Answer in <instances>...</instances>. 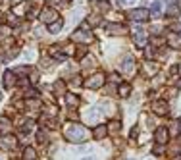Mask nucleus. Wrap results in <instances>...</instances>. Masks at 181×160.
I'll list each match as a JSON object with an SVG mask.
<instances>
[{
    "label": "nucleus",
    "instance_id": "412c9836",
    "mask_svg": "<svg viewBox=\"0 0 181 160\" xmlns=\"http://www.w3.org/2000/svg\"><path fill=\"white\" fill-rule=\"evenodd\" d=\"M152 16H160V2H154V4H152Z\"/></svg>",
    "mask_w": 181,
    "mask_h": 160
},
{
    "label": "nucleus",
    "instance_id": "b1692460",
    "mask_svg": "<svg viewBox=\"0 0 181 160\" xmlns=\"http://www.w3.org/2000/svg\"><path fill=\"white\" fill-rule=\"evenodd\" d=\"M0 98H2V93H0Z\"/></svg>",
    "mask_w": 181,
    "mask_h": 160
},
{
    "label": "nucleus",
    "instance_id": "f8f14e48",
    "mask_svg": "<svg viewBox=\"0 0 181 160\" xmlns=\"http://www.w3.org/2000/svg\"><path fill=\"white\" fill-rule=\"evenodd\" d=\"M118 93H120V96H129V93H131V87L127 83H123V85H120V89H118Z\"/></svg>",
    "mask_w": 181,
    "mask_h": 160
},
{
    "label": "nucleus",
    "instance_id": "f03ea898",
    "mask_svg": "<svg viewBox=\"0 0 181 160\" xmlns=\"http://www.w3.org/2000/svg\"><path fill=\"white\" fill-rule=\"evenodd\" d=\"M102 83H104V73H95L93 77H89L87 79V87H90V89H100L102 87Z\"/></svg>",
    "mask_w": 181,
    "mask_h": 160
},
{
    "label": "nucleus",
    "instance_id": "f3484780",
    "mask_svg": "<svg viewBox=\"0 0 181 160\" xmlns=\"http://www.w3.org/2000/svg\"><path fill=\"white\" fill-rule=\"evenodd\" d=\"M0 127H2V131H10L12 129V123H10V120L8 118H0Z\"/></svg>",
    "mask_w": 181,
    "mask_h": 160
},
{
    "label": "nucleus",
    "instance_id": "423d86ee",
    "mask_svg": "<svg viewBox=\"0 0 181 160\" xmlns=\"http://www.w3.org/2000/svg\"><path fill=\"white\" fill-rule=\"evenodd\" d=\"M0 143H2V147H6V148H12V147H16V137H12V135H6V137H2L0 139Z\"/></svg>",
    "mask_w": 181,
    "mask_h": 160
},
{
    "label": "nucleus",
    "instance_id": "9d476101",
    "mask_svg": "<svg viewBox=\"0 0 181 160\" xmlns=\"http://www.w3.org/2000/svg\"><path fill=\"white\" fill-rule=\"evenodd\" d=\"M14 81H16V75H14V71H6V75H4V85H6V87H12Z\"/></svg>",
    "mask_w": 181,
    "mask_h": 160
},
{
    "label": "nucleus",
    "instance_id": "dca6fc26",
    "mask_svg": "<svg viewBox=\"0 0 181 160\" xmlns=\"http://www.w3.org/2000/svg\"><path fill=\"white\" fill-rule=\"evenodd\" d=\"M23 158H25V160H35V158H37V153H35L33 148L27 147L25 151H23Z\"/></svg>",
    "mask_w": 181,
    "mask_h": 160
},
{
    "label": "nucleus",
    "instance_id": "a211bd4d",
    "mask_svg": "<svg viewBox=\"0 0 181 160\" xmlns=\"http://www.w3.org/2000/svg\"><path fill=\"white\" fill-rule=\"evenodd\" d=\"M93 135H95V139H102L104 135H106V127H104V125H98V127L95 129V133H93Z\"/></svg>",
    "mask_w": 181,
    "mask_h": 160
},
{
    "label": "nucleus",
    "instance_id": "4be33fe9",
    "mask_svg": "<svg viewBox=\"0 0 181 160\" xmlns=\"http://www.w3.org/2000/svg\"><path fill=\"white\" fill-rule=\"evenodd\" d=\"M37 139H39V143H46V133L39 131V133H37Z\"/></svg>",
    "mask_w": 181,
    "mask_h": 160
},
{
    "label": "nucleus",
    "instance_id": "20e7f679",
    "mask_svg": "<svg viewBox=\"0 0 181 160\" xmlns=\"http://www.w3.org/2000/svg\"><path fill=\"white\" fill-rule=\"evenodd\" d=\"M129 16H131V19H135V21H145V19L149 18V12H147L145 8H141V10H133Z\"/></svg>",
    "mask_w": 181,
    "mask_h": 160
},
{
    "label": "nucleus",
    "instance_id": "5701e85b",
    "mask_svg": "<svg viewBox=\"0 0 181 160\" xmlns=\"http://www.w3.org/2000/svg\"><path fill=\"white\" fill-rule=\"evenodd\" d=\"M83 160H95V158H90V156H87V158H83Z\"/></svg>",
    "mask_w": 181,
    "mask_h": 160
},
{
    "label": "nucleus",
    "instance_id": "9b49d317",
    "mask_svg": "<svg viewBox=\"0 0 181 160\" xmlns=\"http://www.w3.org/2000/svg\"><path fill=\"white\" fill-rule=\"evenodd\" d=\"M170 46H174V48H181V37H177V35H172V37L168 39Z\"/></svg>",
    "mask_w": 181,
    "mask_h": 160
},
{
    "label": "nucleus",
    "instance_id": "4468645a",
    "mask_svg": "<svg viewBox=\"0 0 181 160\" xmlns=\"http://www.w3.org/2000/svg\"><path fill=\"white\" fill-rule=\"evenodd\" d=\"M66 102H68V106L73 108V106H79V98L75 95H68V96H66Z\"/></svg>",
    "mask_w": 181,
    "mask_h": 160
},
{
    "label": "nucleus",
    "instance_id": "39448f33",
    "mask_svg": "<svg viewBox=\"0 0 181 160\" xmlns=\"http://www.w3.org/2000/svg\"><path fill=\"white\" fill-rule=\"evenodd\" d=\"M143 71H145L147 75H156V73H158V64H154V62H147Z\"/></svg>",
    "mask_w": 181,
    "mask_h": 160
},
{
    "label": "nucleus",
    "instance_id": "6e6552de",
    "mask_svg": "<svg viewBox=\"0 0 181 160\" xmlns=\"http://www.w3.org/2000/svg\"><path fill=\"white\" fill-rule=\"evenodd\" d=\"M122 71L125 73V75H133V73H135V64H133V60H127V62L123 64Z\"/></svg>",
    "mask_w": 181,
    "mask_h": 160
},
{
    "label": "nucleus",
    "instance_id": "2eb2a0df",
    "mask_svg": "<svg viewBox=\"0 0 181 160\" xmlns=\"http://www.w3.org/2000/svg\"><path fill=\"white\" fill-rule=\"evenodd\" d=\"M179 127H181V122L179 120H174V122H172V127H170V133L175 137V135L179 133Z\"/></svg>",
    "mask_w": 181,
    "mask_h": 160
},
{
    "label": "nucleus",
    "instance_id": "aec40b11",
    "mask_svg": "<svg viewBox=\"0 0 181 160\" xmlns=\"http://www.w3.org/2000/svg\"><path fill=\"white\" fill-rule=\"evenodd\" d=\"M62 27H64V23H62V19H56V23H52V25L48 27V29H50L52 33H58L60 29H62Z\"/></svg>",
    "mask_w": 181,
    "mask_h": 160
},
{
    "label": "nucleus",
    "instance_id": "0eeeda50",
    "mask_svg": "<svg viewBox=\"0 0 181 160\" xmlns=\"http://www.w3.org/2000/svg\"><path fill=\"white\" fill-rule=\"evenodd\" d=\"M156 141L160 143V145H164V143L168 141V129H164V127L158 129V131H156Z\"/></svg>",
    "mask_w": 181,
    "mask_h": 160
},
{
    "label": "nucleus",
    "instance_id": "7ed1b4c3",
    "mask_svg": "<svg viewBox=\"0 0 181 160\" xmlns=\"http://www.w3.org/2000/svg\"><path fill=\"white\" fill-rule=\"evenodd\" d=\"M152 110L158 116H164V114H168V104L164 100H156V102H152Z\"/></svg>",
    "mask_w": 181,
    "mask_h": 160
},
{
    "label": "nucleus",
    "instance_id": "ddd939ff",
    "mask_svg": "<svg viewBox=\"0 0 181 160\" xmlns=\"http://www.w3.org/2000/svg\"><path fill=\"white\" fill-rule=\"evenodd\" d=\"M135 43H137V46H145L147 45V39H145V33L143 31L135 33Z\"/></svg>",
    "mask_w": 181,
    "mask_h": 160
},
{
    "label": "nucleus",
    "instance_id": "6ab92c4d",
    "mask_svg": "<svg viewBox=\"0 0 181 160\" xmlns=\"http://www.w3.org/2000/svg\"><path fill=\"white\" fill-rule=\"evenodd\" d=\"M120 127H122V123L118 122V120L110 122V125H108V129H110V133H118V131H120Z\"/></svg>",
    "mask_w": 181,
    "mask_h": 160
},
{
    "label": "nucleus",
    "instance_id": "1a4fd4ad",
    "mask_svg": "<svg viewBox=\"0 0 181 160\" xmlns=\"http://www.w3.org/2000/svg\"><path fill=\"white\" fill-rule=\"evenodd\" d=\"M106 29H108L110 33H116V35H123V33H127V29H125L123 25H114V23H112V25H108Z\"/></svg>",
    "mask_w": 181,
    "mask_h": 160
},
{
    "label": "nucleus",
    "instance_id": "f257e3e1",
    "mask_svg": "<svg viewBox=\"0 0 181 160\" xmlns=\"http://www.w3.org/2000/svg\"><path fill=\"white\" fill-rule=\"evenodd\" d=\"M64 135H66L68 141L79 143V141H85V139L89 137V131H87L83 125H79V123H70V125L64 129Z\"/></svg>",
    "mask_w": 181,
    "mask_h": 160
}]
</instances>
